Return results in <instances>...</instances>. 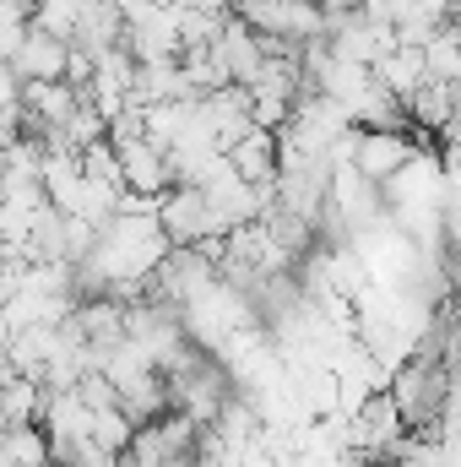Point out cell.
<instances>
[{"label":"cell","mask_w":461,"mask_h":467,"mask_svg":"<svg viewBox=\"0 0 461 467\" xmlns=\"http://www.w3.org/2000/svg\"><path fill=\"white\" fill-rule=\"evenodd\" d=\"M451 380H456V369H451L446 358H435V353H413V358L391 375V397H396V408L407 413V430L440 435L446 402H451Z\"/></svg>","instance_id":"6da1fadb"},{"label":"cell","mask_w":461,"mask_h":467,"mask_svg":"<svg viewBox=\"0 0 461 467\" xmlns=\"http://www.w3.org/2000/svg\"><path fill=\"white\" fill-rule=\"evenodd\" d=\"M158 218H163V229H169L174 244H201V239H212V234H229V218L207 202L201 185H174V191L158 202Z\"/></svg>","instance_id":"7a4b0ae2"},{"label":"cell","mask_w":461,"mask_h":467,"mask_svg":"<svg viewBox=\"0 0 461 467\" xmlns=\"http://www.w3.org/2000/svg\"><path fill=\"white\" fill-rule=\"evenodd\" d=\"M424 152V130H358V152H353V163L374 180V185H385L396 169H407L413 158Z\"/></svg>","instance_id":"3957f363"},{"label":"cell","mask_w":461,"mask_h":467,"mask_svg":"<svg viewBox=\"0 0 461 467\" xmlns=\"http://www.w3.org/2000/svg\"><path fill=\"white\" fill-rule=\"evenodd\" d=\"M71 49L77 44H66V38H55L49 27L33 22V33L16 44V55H5V66H16L27 82H60L71 71Z\"/></svg>","instance_id":"277c9868"},{"label":"cell","mask_w":461,"mask_h":467,"mask_svg":"<svg viewBox=\"0 0 461 467\" xmlns=\"http://www.w3.org/2000/svg\"><path fill=\"white\" fill-rule=\"evenodd\" d=\"M229 158H233V169H239L250 185L277 191V174H282V141H277V130L255 125L244 141H233V147H229Z\"/></svg>","instance_id":"5b68a950"},{"label":"cell","mask_w":461,"mask_h":467,"mask_svg":"<svg viewBox=\"0 0 461 467\" xmlns=\"http://www.w3.org/2000/svg\"><path fill=\"white\" fill-rule=\"evenodd\" d=\"M374 77H380L396 99H413V93L429 82V55H424L418 44H402V49H391V55L374 66Z\"/></svg>","instance_id":"8992f818"},{"label":"cell","mask_w":461,"mask_h":467,"mask_svg":"<svg viewBox=\"0 0 461 467\" xmlns=\"http://www.w3.org/2000/svg\"><path fill=\"white\" fill-rule=\"evenodd\" d=\"M5 462L11 467H55V441L44 424H5Z\"/></svg>","instance_id":"52a82bcc"},{"label":"cell","mask_w":461,"mask_h":467,"mask_svg":"<svg viewBox=\"0 0 461 467\" xmlns=\"http://www.w3.org/2000/svg\"><path fill=\"white\" fill-rule=\"evenodd\" d=\"M93 5H98V0H38V27H49L55 38L77 44V38H82V22H87Z\"/></svg>","instance_id":"ba28073f"},{"label":"cell","mask_w":461,"mask_h":467,"mask_svg":"<svg viewBox=\"0 0 461 467\" xmlns=\"http://www.w3.org/2000/svg\"><path fill=\"white\" fill-rule=\"evenodd\" d=\"M451 27H456V33H461V5H456V11H451Z\"/></svg>","instance_id":"9c48e42d"}]
</instances>
